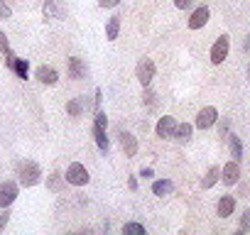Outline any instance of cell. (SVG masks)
<instances>
[{
	"label": "cell",
	"mask_w": 250,
	"mask_h": 235,
	"mask_svg": "<svg viewBox=\"0 0 250 235\" xmlns=\"http://www.w3.org/2000/svg\"><path fill=\"white\" fill-rule=\"evenodd\" d=\"M18 194H20L18 181H3V184H0V206H3V208H10V206L15 203Z\"/></svg>",
	"instance_id": "5"
},
{
	"label": "cell",
	"mask_w": 250,
	"mask_h": 235,
	"mask_svg": "<svg viewBox=\"0 0 250 235\" xmlns=\"http://www.w3.org/2000/svg\"><path fill=\"white\" fill-rule=\"evenodd\" d=\"M216 123H218V133H221V137L228 135V120H216Z\"/></svg>",
	"instance_id": "31"
},
{
	"label": "cell",
	"mask_w": 250,
	"mask_h": 235,
	"mask_svg": "<svg viewBox=\"0 0 250 235\" xmlns=\"http://www.w3.org/2000/svg\"><path fill=\"white\" fill-rule=\"evenodd\" d=\"M123 233L125 235H145V225H140V223H125Z\"/></svg>",
	"instance_id": "23"
},
{
	"label": "cell",
	"mask_w": 250,
	"mask_h": 235,
	"mask_svg": "<svg viewBox=\"0 0 250 235\" xmlns=\"http://www.w3.org/2000/svg\"><path fill=\"white\" fill-rule=\"evenodd\" d=\"M10 47H8V37H5V32L0 30V54H5Z\"/></svg>",
	"instance_id": "29"
},
{
	"label": "cell",
	"mask_w": 250,
	"mask_h": 235,
	"mask_svg": "<svg viewBox=\"0 0 250 235\" xmlns=\"http://www.w3.org/2000/svg\"><path fill=\"white\" fill-rule=\"evenodd\" d=\"M18 176H20V184H22V186H35V184H40V179H42V169H40L37 162L22 159V162L18 164Z\"/></svg>",
	"instance_id": "1"
},
{
	"label": "cell",
	"mask_w": 250,
	"mask_h": 235,
	"mask_svg": "<svg viewBox=\"0 0 250 235\" xmlns=\"http://www.w3.org/2000/svg\"><path fill=\"white\" fill-rule=\"evenodd\" d=\"M35 76H37V81L40 83H44V86H54L57 81H59V74H57V69L54 66H40L37 71H35Z\"/></svg>",
	"instance_id": "13"
},
{
	"label": "cell",
	"mask_w": 250,
	"mask_h": 235,
	"mask_svg": "<svg viewBox=\"0 0 250 235\" xmlns=\"http://www.w3.org/2000/svg\"><path fill=\"white\" fill-rule=\"evenodd\" d=\"M228 140H230V155H233V159L240 162L243 159V142H240V137L238 135H228Z\"/></svg>",
	"instance_id": "19"
},
{
	"label": "cell",
	"mask_w": 250,
	"mask_h": 235,
	"mask_svg": "<svg viewBox=\"0 0 250 235\" xmlns=\"http://www.w3.org/2000/svg\"><path fill=\"white\" fill-rule=\"evenodd\" d=\"M10 15H13L10 5L5 3V0H0V20H10Z\"/></svg>",
	"instance_id": "25"
},
{
	"label": "cell",
	"mask_w": 250,
	"mask_h": 235,
	"mask_svg": "<svg viewBox=\"0 0 250 235\" xmlns=\"http://www.w3.org/2000/svg\"><path fill=\"white\" fill-rule=\"evenodd\" d=\"M228 52H230V39H228V35H221L216 39V44L211 47V61L213 64H223V59L228 57Z\"/></svg>",
	"instance_id": "6"
},
{
	"label": "cell",
	"mask_w": 250,
	"mask_h": 235,
	"mask_svg": "<svg viewBox=\"0 0 250 235\" xmlns=\"http://www.w3.org/2000/svg\"><path fill=\"white\" fill-rule=\"evenodd\" d=\"M120 147H123L125 157H135L138 155V140L130 133H120Z\"/></svg>",
	"instance_id": "14"
},
{
	"label": "cell",
	"mask_w": 250,
	"mask_h": 235,
	"mask_svg": "<svg viewBox=\"0 0 250 235\" xmlns=\"http://www.w3.org/2000/svg\"><path fill=\"white\" fill-rule=\"evenodd\" d=\"M221 179H223V184H228V186H233V184H238V179H240V162H228L223 169H221Z\"/></svg>",
	"instance_id": "12"
},
{
	"label": "cell",
	"mask_w": 250,
	"mask_h": 235,
	"mask_svg": "<svg viewBox=\"0 0 250 235\" xmlns=\"http://www.w3.org/2000/svg\"><path fill=\"white\" fill-rule=\"evenodd\" d=\"M216 120H218V110L213 108V105H204L201 110H199V115H196V128L199 130H208L211 125H216Z\"/></svg>",
	"instance_id": "4"
},
{
	"label": "cell",
	"mask_w": 250,
	"mask_h": 235,
	"mask_svg": "<svg viewBox=\"0 0 250 235\" xmlns=\"http://www.w3.org/2000/svg\"><path fill=\"white\" fill-rule=\"evenodd\" d=\"M208 18H211V10L206 8V5H201V8H196L194 13H191V18H189V30H201L206 22H208Z\"/></svg>",
	"instance_id": "10"
},
{
	"label": "cell",
	"mask_w": 250,
	"mask_h": 235,
	"mask_svg": "<svg viewBox=\"0 0 250 235\" xmlns=\"http://www.w3.org/2000/svg\"><path fill=\"white\" fill-rule=\"evenodd\" d=\"M216 211H218V215H221V218L233 215V211H235V198H233V196H221V198H218Z\"/></svg>",
	"instance_id": "15"
},
{
	"label": "cell",
	"mask_w": 250,
	"mask_h": 235,
	"mask_svg": "<svg viewBox=\"0 0 250 235\" xmlns=\"http://www.w3.org/2000/svg\"><path fill=\"white\" fill-rule=\"evenodd\" d=\"M194 3H196V0H174V5H177L179 10H189Z\"/></svg>",
	"instance_id": "28"
},
{
	"label": "cell",
	"mask_w": 250,
	"mask_h": 235,
	"mask_svg": "<svg viewBox=\"0 0 250 235\" xmlns=\"http://www.w3.org/2000/svg\"><path fill=\"white\" fill-rule=\"evenodd\" d=\"M240 230L243 233L250 230V211H243V215H240Z\"/></svg>",
	"instance_id": "26"
},
{
	"label": "cell",
	"mask_w": 250,
	"mask_h": 235,
	"mask_svg": "<svg viewBox=\"0 0 250 235\" xmlns=\"http://www.w3.org/2000/svg\"><path fill=\"white\" fill-rule=\"evenodd\" d=\"M172 189H174V186H172L169 179H160V181L152 184V194H155V196H167V194H172Z\"/></svg>",
	"instance_id": "18"
},
{
	"label": "cell",
	"mask_w": 250,
	"mask_h": 235,
	"mask_svg": "<svg viewBox=\"0 0 250 235\" xmlns=\"http://www.w3.org/2000/svg\"><path fill=\"white\" fill-rule=\"evenodd\" d=\"M66 113H69L71 118H81V113H83V98L69 100V103H66Z\"/></svg>",
	"instance_id": "21"
},
{
	"label": "cell",
	"mask_w": 250,
	"mask_h": 235,
	"mask_svg": "<svg viewBox=\"0 0 250 235\" xmlns=\"http://www.w3.org/2000/svg\"><path fill=\"white\" fill-rule=\"evenodd\" d=\"M118 3H120V0H98V5H101V8H115Z\"/></svg>",
	"instance_id": "32"
},
{
	"label": "cell",
	"mask_w": 250,
	"mask_h": 235,
	"mask_svg": "<svg viewBox=\"0 0 250 235\" xmlns=\"http://www.w3.org/2000/svg\"><path fill=\"white\" fill-rule=\"evenodd\" d=\"M64 181H66V179H64L62 174H52V176L47 179V186H49L52 191H62V189H64Z\"/></svg>",
	"instance_id": "24"
},
{
	"label": "cell",
	"mask_w": 250,
	"mask_h": 235,
	"mask_svg": "<svg viewBox=\"0 0 250 235\" xmlns=\"http://www.w3.org/2000/svg\"><path fill=\"white\" fill-rule=\"evenodd\" d=\"M143 103H147V105H155V93L150 91V86H145V93H143Z\"/></svg>",
	"instance_id": "27"
},
{
	"label": "cell",
	"mask_w": 250,
	"mask_h": 235,
	"mask_svg": "<svg viewBox=\"0 0 250 235\" xmlns=\"http://www.w3.org/2000/svg\"><path fill=\"white\" fill-rule=\"evenodd\" d=\"M245 52H250V35L245 37Z\"/></svg>",
	"instance_id": "34"
},
{
	"label": "cell",
	"mask_w": 250,
	"mask_h": 235,
	"mask_svg": "<svg viewBox=\"0 0 250 235\" xmlns=\"http://www.w3.org/2000/svg\"><path fill=\"white\" fill-rule=\"evenodd\" d=\"M174 130H177V120L172 115H165V118H160L157 120V125H155V133H157V137H162V140H167V137H174Z\"/></svg>",
	"instance_id": "8"
},
{
	"label": "cell",
	"mask_w": 250,
	"mask_h": 235,
	"mask_svg": "<svg viewBox=\"0 0 250 235\" xmlns=\"http://www.w3.org/2000/svg\"><path fill=\"white\" fill-rule=\"evenodd\" d=\"M93 137H96V145H98V150H101V152H108V137H105V130L93 125Z\"/></svg>",
	"instance_id": "22"
},
{
	"label": "cell",
	"mask_w": 250,
	"mask_h": 235,
	"mask_svg": "<svg viewBox=\"0 0 250 235\" xmlns=\"http://www.w3.org/2000/svg\"><path fill=\"white\" fill-rule=\"evenodd\" d=\"M218 179H221V169H218V167H211V169L206 172V176L201 179V186H204V189H211Z\"/></svg>",
	"instance_id": "20"
},
{
	"label": "cell",
	"mask_w": 250,
	"mask_h": 235,
	"mask_svg": "<svg viewBox=\"0 0 250 235\" xmlns=\"http://www.w3.org/2000/svg\"><path fill=\"white\" fill-rule=\"evenodd\" d=\"M140 174H143V176H145V179H150V176H152V174H155V172H152V169H150V167H147V169H143V172H140Z\"/></svg>",
	"instance_id": "33"
},
{
	"label": "cell",
	"mask_w": 250,
	"mask_h": 235,
	"mask_svg": "<svg viewBox=\"0 0 250 235\" xmlns=\"http://www.w3.org/2000/svg\"><path fill=\"white\" fill-rule=\"evenodd\" d=\"M118 32H120V18L113 15V18L108 20V25H105V37L113 42V39H118Z\"/></svg>",
	"instance_id": "17"
},
{
	"label": "cell",
	"mask_w": 250,
	"mask_h": 235,
	"mask_svg": "<svg viewBox=\"0 0 250 235\" xmlns=\"http://www.w3.org/2000/svg\"><path fill=\"white\" fill-rule=\"evenodd\" d=\"M42 13H44L47 20H64L66 18V8H64L62 0H44Z\"/></svg>",
	"instance_id": "7"
},
{
	"label": "cell",
	"mask_w": 250,
	"mask_h": 235,
	"mask_svg": "<svg viewBox=\"0 0 250 235\" xmlns=\"http://www.w3.org/2000/svg\"><path fill=\"white\" fill-rule=\"evenodd\" d=\"M191 133H194V125L182 123V125H177V130H174V140H177V142H189V140H191Z\"/></svg>",
	"instance_id": "16"
},
{
	"label": "cell",
	"mask_w": 250,
	"mask_h": 235,
	"mask_svg": "<svg viewBox=\"0 0 250 235\" xmlns=\"http://www.w3.org/2000/svg\"><path fill=\"white\" fill-rule=\"evenodd\" d=\"M135 78L143 83V86H150L152 83V78H155V61L152 59H140L138 61V66H135Z\"/></svg>",
	"instance_id": "3"
},
{
	"label": "cell",
	"mask_w": 250,
	"mask_h": 235,
	"mask_svg": "<svg viewBox=\"0 0 250 235\" xmlns=\"http://www.w3.org/2000/svg\"><path fill=\"white\" fill-rule=\"evenodd\" d=\"M8 220H10V211H8V208H5V211H3V213H0V230H3V228H5V225H8Z\"/></svg>",
	"instance_id": "30"
},
{
	"label": "cell",
	"mask_w": 250,
	"mask_h": 235,
	"mask_svg": "<svg viewBox=\"0 0 250 235\" xmlns=\"http://www.w3.org/2000/svg\"><path fill=\"white\" fill-rule=\"evenodd\" d=\"M64 179H66V184H71V186H86L91 176H88V169H86L81 162H71V164L66 167Z\"/></svg>",
	"instance_id": "2"
},
{
	"label": "cell",
	"mask_w": 250,
	"mask_h": 235,
	"mask_svg": "<svg viewBox=\"0 0 250 235\" xmlns=\"http://www.w3.org/2000/svg\"><path fill=\"white\" fill-rule=\"evenodd\" d=\"M5 57H8V66L22 78V81H27V74H30V64H27V59H20V57H15L10 49L5 52Z\"/></svg>",
	"instance_id": "9"
},
{
	"label": "cell",
	"mask_w": 250,
	"mask_h": 235,
	"mask_svg": "<svg viewBox=\"0 0 250 235\" xmlns=\"http://www.w3.org/2000/svg\"><path fill=\"white\" fill-rule=\"evenodd\" d=\"M86 76H88V66H86V61L79 59V57H71V59H69V78L81 81V78H86Z\"/></svg>",
	"instance_id": "11"
}]
</instances>
